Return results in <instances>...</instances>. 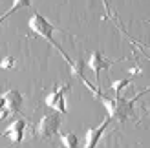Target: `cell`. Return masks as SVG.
<instances>
[{
    "instance_id": "6",
    "label": "cell",
    "mask_w": 150,
    "mask_h": 148,
    "mask_svg": "<svg viewBox=\"0 0 150 148\" xmlns=\"http://www.w3.org/2000/svg\"><path fill=\"white\" fill-rule=\"evenodd\" d=\"M110 117H106L99 126H92V128H88L86 130V135H84V148H95L97 143L101 141V137L104 135V130L108 128V124H110Z\"/></svg>"
},
{
    "instance_id": "4",
    "label": "cell",
    "mask_w": 150,
    "mask_h": 148,
    "mask_svg": "<svg viewBox=\"0 0 150 148\" xmlns=\"http://www.w3.org/2000/svg\"><path fill=\"white\" fill-rule=\"evenodd\" d=\"M70 90V84H62V86H55L53 90H51L44 102H46V106H50L53 112H59V113H66V101H64V95L66 92Z\"/></svg>"
},
{
    "instance_id": "5",
    "label": "cell",
    "mask_w": 150,
    "mask_h": 148,
    "mask_svg": "<svg viewBox=\"0 0 150 148\" xmlns=\"http://www.w3.org/2000/svg\"><path fill=\"white\" fill-rule=\"evenodd\" d=\"M114 62H117V61H108V58H104L103 53H101V49H95L93 53H92V57H90V61L86 62V64H88V68L95 73V79H97V90H101V71H103V70H106V68H110V66L114 64Z\"/></svg>"
},
{
    "instance_id": "1",
    "label": "cell",
    "mask_w": 150,
    "mask_h": 148,
    "mask_svg": "<svg viewBox=\"0 0 150 148\" xmlns=\"http://www.w3.org/2000/svg\"><path fill=\"white\" fill-rule=\"evenodd\" d=\"M145 92H148V88H146V90H143V92H139L134 99H125V97H121V95H115L114 99H108V97H104V95H101V92L97 93V97H99V99L103 101V104L106 106L110 119L119 121V123H125L128 117H132L134 106H136V101H137Z\"/></svg>"
},
{
    "instance_id": "8",
    "label": "cell",
    "mask_w": 150,
    "mask_h": 148,
    "mask_svg": "<svg viewBox=\"0 0 150 148\" xmlns=\"http://www.w3.org/2000/svg\"><path fill=\"white\" fill-rule=\"evenodd\" d=\"M4 99V108L9 113H20L22 110V93L18 90H7L6 93H2Z\"/></svg>"
},
{
    "instance_id": "14",
    "label": "cell",
    "mask_w": 150,
    "mask_h": 148,
    "mask_svg": "<svg viewBox=\"0 0 150 148\" xmlns=\"http://www.w3.org/2000/svg\"><path fill=\"white\" fill-rule=\"evenodd\" d=\"M2 20H4V17H0V22H2Z\"/></svg>"
},
{
    "instance_id": "11",
    "label": "cell",
    "mask_w": 150,
    "mask_h": 148,
    "mask_svg": "<svg viewBox=\"0 0 150 148\" xmlns=\"http://www.w3.org/2000/svg\"><path fill=\"white\" fill-rule=\"evenodd\" d=\"M29 6H31V0H15V2H13V6H11L9 9H7V11L2 15V17H6V18H7L11 13H15L17 9H22V7H29Z\"/></svg>"
},
{
    "instance_id": "10",
    "label": "cell",
    "mask_w": 150,
    "mask_h": 148,
    "mask_svg": "<svg viewBox=\"0 0 150 148\" xmlns=\"http://www.w3.org/2000/svg\"><path fill=\"white\" fill-rule=\"evenodd\" d=\"M132 77H128V79H121V80H114V82H112V92H114L115 95H121V92H125V88L128 86V84H132Z\"/></svg>"
},
{
    "instance_id": "7",
    "label": "cell",
    "mask_w": 150,
    "mask_h": 148,
    "mask_svg": "<svg viewBox=\"0 0 150 148\" xmlns=\"http://www.w3.org/2000/svg\"><path fill=\"white\" fill-rule=\"evenodd\" d=\"M24 132H26V121L24 119H15L9 123V126H7L2 135L7 137L11 143H22V139H24Z\"/></svg>"
},
{
    "instance_id": "12",
    "label": "cell",
    "mask_w": 150,
    "mask_h": 148,
    "mask_svg": "<svg viewBox=\"0 0 150 148\" xmlns=\"http://www.w3.org/2000/svg\"><path fill=\"white\" fill-rule=\"evenodd\" d=\"M15 66H17V61H15L11 55H7V57H4L2 61H0V68L2 70H13Z\"/></svg>"
},
{
    "instance_id": "2",
    "label": "cell",
    "mask_w": 150,
    "mask_h": 148,
    "mask_svg": "<svg viewBox=\"0 0 150 148\" xmlns=\"http://www.w3.org/2000/svg\"><path fill=\"white\" fill-rule=\"evenodd\" d=\"M28 26H29V29L35 33V35H39V37H42V39H46L51 46H53L59 53H61L62 57H64V61L70 64V68L73 66V61L66 55V51L61 48V44H57V40L53 39V31H55V26L51 24V22L46 18V17H42L40 13H37V11H33L31 13V17H29V22H28Z\"/></svg>"
},
{
    "instance_id": "9",
    "label": "cell",
    "mask_w": 150,
    "mask_h": 148,
    "mask_svg": "<svg viewBox=\"0 0 150 148\" xmlns=\"http://www.w3.org/2000/svg\"><path fill=\"white\" fill-rule=\"evenodd\" d=\"M61 144H62L64 148H77V144H79V139H77V135H75V134L68 132V134L61 135Z\"/></svg>"
},
{
    "instance_id": "3",
    "label": "cell",
    "mask_w": 150,
    "mask_h": 148,
    "mask_svg": "<svg viewBox=\"0 0 150 148\" xmlns=\"http://www.w3.org/2000/svg\"><path fill=\"white\" fill-rule=\"evenodd\" d=\"M59 128H61V113L50 112V113H44L42 119L37 123L35 132L40 139H50L59 132Z\"/></svg>"
},
{
    "instance_id": "13",
    "label": "cell",
    "mask_w": 150,
    "mask_h": 148,
    "mask_svg": "<svg viewBox=\"0 0 150 148\" xmlns=\"http://www.w3.org/2000/svg\"><path fill=\"white\" fill-rule=\"evenodd\" d=\"M4 108V99H2V95H0V110Z\"/></svg>"
}]
</instances>
